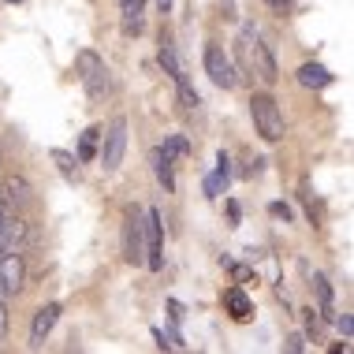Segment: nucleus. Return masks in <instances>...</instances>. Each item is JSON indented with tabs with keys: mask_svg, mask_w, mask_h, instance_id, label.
Wrapping results in <instances>:
<instances>
[{
	"mask_svg": "<svg viewBox=\"0 0 354 354\" xmlns=\"http://www.w3.org/2000/svg\"><path fill=\"white\" fill-rule=\"evenodd\" d=\"M235 56H239V68L257 75L265 86H272L280 79V71H276V60H272V49L261 41V34H257L254 23H246L243 30L235 37Z\"/></svg>",
	"mask_w": 354,
	"mask_h": 354,
	"instance_id": "obj_1",
	"label": "nucleus"
},
{
	"mask_svg": "<svg viewBox=\"0 0 354 354\" xmlns=\"http://www.w3.org/2000/svg\"><path fill=\"white\" fill-rule=\"evenodd\" d=\"M75 71H79V82H82V90H86L90 101H101L104 93L112 90L109 68H104V60L93 49H82L79 56H75Z\"/></svg>",
	"mask_w": 354,
	"mask_h": 354,
	"instance_id": "obj_2",
	"label": "nucleus"
},
{
	"mask_svg": "<svg viewBox=\"0 0 354 354\" xmlns=\"http://www.w3.org/2000/svg\"><path fill=\"white\" fill-rule=\"evenodd\" d=\"M250 116H254V127L265 142H280L283 138V112L276 104L272 93H254L250 97Z\"/></svg>",
	"mask_w": 354,
	"mask_h": 354,
	"instance_id": "obj_3",
	"label": "nucleus"
},
{
	"mask_svg": "<svg viewBox=\"0 0 354 354\" xmlns=\"http://www.w3.org/2000/svg\"><path fill=\"white\" fill-rule=\"evenodd\" d=\"M202 64H205V75L213 79V86H220V90H235V86H239L235 64L227 60V53L220 49L216 41H209V45H205V53H202Z\"/></svg>",
	"mask_w": 354,
	"mask_h": 354,
	"instance_id": "obj_4",
	"label": "nucleus"
},
{
	"mask_svg": "<svg viewBox=\"0 0 354 354\" xmlns=\"http://www.w3.org/2000/svg\"><path fill=\"white\" fill-rule=\"evenodd\" d=\"M146 269L160 272L165 269V220H160V209H146Z\"/></svg>",
	"mask_w": 354,
	"mask_h": 354,
	"instance_id": "obj_5",
	"label": "nucleus"
},
{
	"mask_svg": "<svg viewBox=\"0 0 354 354\" xmlns=\"http://www.w3.org/2000/svg\"><path fill=\"white\" fill-rule=\"evenodd\" d=\"M146 213L138 209H127V220H123V257L131 265H146V227H142Z\"/></svg>",
	"mask_w": 354,
	"mask_h": 354,
	"instance_id": "obj_6",
	"label": "nucleus"
},
{
	"mask_svg": "<svg viewBox=\"0 0 354 354\" xmlns=\"http://www.w3.org/2000/svg\"><path fill=\"white\" fill-rule=\"evenodd\" d=\"M123 153H127V120L116 116L104 135V149H101V168L104 171H116L123 165Z\"/></svg>",
	"mask_w": 354,
	"mask_h": 354,
	"instance_id": "obj_7",
	"label": "nucleus"
},
{
	"mask_svg": "<svg viewBox=\"0 0 354 354\" xmlns=\"http://www.w3.org/2000/svg\"><path fill=\"white\" fill-rule=\"evenodd\" d=\"M56 321H60V302H49L34 313V324H30V347L34 351L45 347V339H49V332L56 328Z\"/></svg>",
	"mask_w": 354,
	"mask_h": 354,
	"instance_id": "obj_8",
	"label": "nucleus"
},
{
	"mask_svg": "<svg viewBox=\"0 0 354 354\" xmlns=\"http://www.w3.org/2000/svg\"><path fill=\"white\" fill-rule=\"evenodd\" d=\"M23 280H26V265H23V257H19V250L0 257V283H4V291H19Z\"/></svg>",
	"mask_w": 354,
	"mask_h": 354,
	"instance_id": "obj_9",
	"label": "nucleus"
},
{
	"mask_svg": "<svg viewBox=\"0 0 354 354\" xmlns=\"http://www.w3.org/2000/svg\"><path fill=\"white\" fill-rule=\"evenodd\" d=\"M227 179H232V157L224 149L216 153V171L205 176V198H220L227 190Z\"/></svg>",
	"mask_w": 354,
	"mask_h": 354,
	"instance_id": "obj_10",
	"label": "nucleus"
},
{
	"mask_svg": "<svg viewBox=\"0 0 354 354\" xmlns=\"http://www.w3.org/2000/svg\"><path fill=\"white\" fill-rule=\"evenodd\" d=\"M332 79H336V75L324 68V64H302L299 68V82L306 90H324V86H332Z\"/></svg>",
	"mask_w": 354,
	"mask_h": 354,
	"instance_id": "obj_11",
	"label": "nucleus"
},
{
	"mask_svg": "<svg viewBox=\"0 0 354 354\" xmlns=\"http://www.w3.org/2000/svg\"><path fill=\"white\" fill-rule=\"evenodd\" d=\"M157 60H160V68H165L176 82H183V79H187V71H183V64H179V53H176V45H171V37H160Z\"/></svg>",
	"mask_w": 354,
	"mask_h": 354,
	"instance_id": "obj_12",
	"label": "nucleus"
},
{
	"mask_svg": "<svg viewBox=\"0 0 354 354\" xmlns=\"http://www.w3.org/2000/svg\"><path fill=\"white\" fill-rule=\"evenodd\" d=\"M224 306H227V313H232L235 321H246V317L254 313V302L246 299V291H243V287H232V291L224 295Z\"/></svg>",
	"mask_w": 354,
	"mask_h": 354,
	"instance_id": "obj_13",
	"label": "nucleus"
},
{
	"mask_svg": "<svg viewBox=\"0 0 354 354\" xmlns=\"http://www.w3.org/2000/svg\"><path fill=\"white\" fill-rule=\"evenodd\" d=\"M149 160H153V171H157V183H160V187H165L168 194H171V190H176V176H171V157H168V153L157 146Z\"/></svg>",
	"mask_w": 354,
	"mask_h": 354,
	"instance_id": "obj_14",
	"label": "nucleus"
},
{
	"mask_svg": "<svg viewBox=\"0 0 354 354\" xmlns=\"http://www.w3.org/2000/svg\"><path fill=\"white\" fill-rule=\"evenodd\" d=\"M123 4V34H142V12L146 0H120Z\"/></svg>",
	"mask_w": 354,
	"mask_h": 354,
	"instance_id": "obj_15",
	"label": "nucleus"
},
{
	"mask_svg": "<svg viewBox=\"0 0 354 354\" xmlns=\"http://www.w3.org/2000/svg\"><path fill=\"white\" fill-rule=\"evenodd\" d=\"M313 291H317V302H321V317L324 321H332V317H336V306H332V283L328 280H324V276L317 272V276H313Z\"/></svg>",
	"mask_w": 354,
	"mask_h": 354,
	"instance_id": "obj_16",
	"label": "nucleus"
},
{
	"mask_svg": "<svg viewBox=\"0 0 354 354\" xmlns=\"http://www.w3.org/2000/svg\"><path fill=\"white\" fill-rule=\"evenodd\" d=\"M97 142H101V127H86L82 138H79V160L82 165H90L93 157H97Z\"/></svg>",
	"mask_w": 354,
	"mask_h": 354,
	"instance_id": "obj_17",
	"label": "nucleus"
},
{
	"mask_svg": "<svg viewBox=\"0 0 354 354\" xmlns=\"http://www.w3.org/2000/svg\"><path fill=\"white\" fill-rule=\"evenodd\" d=\"M160 149H165L171 160H176V157H187V153H190V138H187V135H168Z\"/></svg>",
	"mask_w": 354,
	"mask_h": 354,
	"instance_id": "obj_18",
	"label": "nucleus"
},
{
	"mask_svg": "<svg viewBox=\"0 0 354 354\" xmlns=\"http://www.w3.org/2000/svg\"><path fill=\"white\" fill-rule=\"evenodd\" d=\"M49 157L56 160V168H60V176H64V179H75V157H71L68 149H53Z\"/></svg>",
	"mask_w": 354,
	"mask_h": 354,
	"instance_id": "obj_19",
	"label": "nucleus"
},
{
	"mask_svg": "<svg viewBox=\"0 0 354 354\" xmlns=\"http://www.w3.org/2000/svg\"><path fill=\"white\" fill-rule=\"evenodd\" d=\"M176 86H179V101H183V109H198V104H202L198 90H194V86H190L187 79H183V82H176Z\"/></svg>",
	"mask_w": 354,
	"mask_h": 354,
	"instance_id": "obj_20",
	"label": "nucleus"
},
{
	"mask_svg": "<svg viewBox=\"0 0 354 354\" xmlns=\"http://www.w3.org/2000/svg\"><path fill=\"white\" fill-rule=\"evenodd\" d=\"M283 347L291 351V354H302V351H306V336H302V332H291V336H287V343H283Z\"/></svg>",
	"mask_w": 354,
	"mask_h": 354,
	"instance_id": "obj_21",
	"label": "nucleus"
},
{
	"mask_svg": "<svg viewBox=\"0 0 354 354\" xmlns=\"http://www.w3.org/2000/svg\"><path fill=\"white\" fill-rule=\"evenodd\" d=\"M8 198H19V202L26 198V183H23V179H12V183H8Z\"/></svg>",
	"mask_w": 354,
	"mask_h": 354,
	"instance_id": "obj_22",
	"label": "nucleus"
},
{
	"mask_svg": "<svg viewBox=\"0 0 354 354\" xmlns=\"http://www.w3.org/2000/svg\"><path fill=\"white\" fill-rule=\"evenodd\" d=\"M336 324H339V332H343V339H351V336H354V317H351V313H343V317H339Z\"/></svg>",
	"mask_w": 354,
	"mask_h": 354,
	"instance_id": "obj_23",
	"label": "nucleus"
},
{
	"mask_svg": "<svg viewBox=\"0 0 354 354\" xmlns=\"http://www.w3.org/2000/svg\"><path fill=\"white\" fill-rule=\"evenodd\" d=\"M269 213H272V216H280V220H291V216H295V213H291V205H283V202H272V205H269Z\"/></svg>",
	"mask_w": 354,
	"mask_h": 354,
	"instance_id": "obj_24",
	"label": "nucleus"
},
{
	"mask_svg": "<svg viewBox=\"0 0 354 354\" xmlns=\"http://www.w3.org/2000/svg\"><path fill=\"white\" fill-rule=\"evenodd\" d=\"M302 313H306V332H310V336H313V332H317V324H321L317 310H302Z\"/></svg>",
	"mask_w": 354,
	"mask_h": 354,
	"instance_id": "obj_25",
	"label": "nucleus"
},
{
	"mask_svg": "<svg viewBox=\"0 0 354 354\" xmlns=\"http://www.w3.org/2000/svg\"><path fill=\"white\" fill-rule=\"evenodd\" d=\"M168 310H171V321H183V306L179 302H168Z\"/></svg>",
	"mask_w": 354,
	"mask_h": 354,
	"instance_id": "obj_26",
	"label": "nucleus"
},
{
	"mask_svg": "<svg viewBox=\"0 0 354 354\" xmlns=\"http://www.w3.org/2000/svg\"><path fill=\"white\" fill-rule=\"evenodd\" d=\"M4 332H8V306L0 302V336H4Z\"/></svg>",
	"mask_w": 354,
	"mask_h": 354,
	"instance_id": "obj_27",
	"label": "nucleus"
},
{
	"mask_svg": "<svg viewBox=\"0 0 354 354\" xmlns=\"http://www.w3.org/2000/svg\"><path fill=\"white\" fill-rule=\"evenodd\" d=\"M269 8H272V12H287V8H291V0H269Z\"/></svg>",
	"mask_w": 354,
	"mask_h": 354,
	"instance_id": "obj_28",
	"label": "nucleus"
},
{
	"mask_svg": "<svg viewBox=\"0 0 354 354\" xmlns=\"http://www.w3.org/2000/svg\"><path fill=\"white\" fill-rule=\"evenodd\" d=\"M157 8H160V12H168V8H171V0H157Z\"/></svg>",
	"mask_w": 354,
	"mask_h": 354,
	"instance_id": "obj_29",
	"label": "nucleus"
},
{
	"mask_svg": "<svg viewBox=\"0 0 354 354\" xmlns=\"http://www.w3.org/2000/svg\"><path fill=\"white\" fill-rule=\"evenodd\" d=\"M4 220H8V209H4V202H0V224H4Z\"/></svg>",
	"mask_w": 354,
	"mask_h": 354,
	"instance_id": "obj_30",
	"label": "nucleus"
},
{
	"mask_svg": "<svg viewBox=\"0 0 354 354\" xmlns=\"http://www.w3.org/2000/svg\"><path fill=\"white\" fill-rule=\"evenodd\" d=\"M4 4H19V0H4Z\"/></svg>",
	"mask_w": 354,
	"mask_h": 354,
	"instance_id": "obj_31",
	"label": "nucleus"
},
{
	"mask_svg": "<svg viewBox=\"0 0 354 354\" xmlns=\"http://www.w3.org/2000/svg\"><path fill=\"white\" fill-rule=\"evenodd\" d=\"M0 295H4V283H0Z\"/></svg>",
	"mask_w": 354,
	"mask_h": 354,
	"instance_id": "obj_32",
	"label": "nucleus"
}]
</instances>
